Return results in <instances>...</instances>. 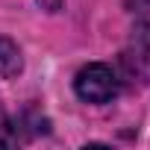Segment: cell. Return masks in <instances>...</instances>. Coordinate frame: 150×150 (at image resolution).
<instances>
[{
  "instance_id": "6da1fadb",
  "label": "cell",
  "mask_w": 150,
  "mask_h": 150,
  "mask_svg": "<svg viewBox=\"0 0 150 150\" xmlns=\"http://www.w3.org/2000/svg\"><path fill=\"white\" fill-rule=\"evenodd\" d=\"M74 88H77V94L86 100V103H109L118 97L121 91V80H118V74L103 65V62H91L86 65L80 74H77V80H74Z\"/></svg>"
},
{
  "instance_id": "7a4b0ae2",
  "label": "cell",
  "mask_w": 150,
  "mask_h": 150,
  "mask_svg": "<svg viewBox=\"0 0 150 150\" xmlns=\"http://www.w3.org/2000/svg\"><path fill=\"white\" fill-rule=\"evenodd\" d=\"M129 62L150 74V21H141L135 30H132V41H129Z\"/></svg>"
},
{
  "instance_id": "3957f363",
  "label": "cell",
  "mask_w": 150,
  "mask_h": 150,
  "mask_svg": "<svg viewBox=\"0 0 150 150\" xmlns=\"http://www.w3.org/2000/svg\"><path fill=\"white\" fill-rule=\"evenodd\" d=\"M21 68H24V59H21L18 44L12 38H6V35H0V77L12 80V77L21 74Z\"/></svg>"
},
{
  "instance_id": "277c9868",
  "label": "cell",
  "mask_w": 150,
  "mask_h": 150,
  "mask_svg": "<svg viewBox=\"0 0 150 150\" xmlns=\"http://www.w3.org/2000/svg\"><path fill=\"white\" fill-rule=\"evenodd\" d=\"M15 141H18V135H15V129H12V121H9L3 103H0V147H9V144H15Z\"/></svg>"
},
{
  "instance_id": "5b68a950",
  "label": "cell",
  "mask_w": 150,
  "mask_h": 150,
  "mask_svg": "<svg viewBox=\"0 0 150 150\" xmlns=\"http://www.w3.org/2000/svg\"><path fill=\"white\" fill-rule=\"evenodd\" d=\"M38 6H41L44 12H59V9H62V0H38Z\"/></svg>"
},
{
  "instance_id": "8992f818",
  "label": "cell",
  "mask_w": 150,
  "mask_h": 150,
  "mask_svg": "<svg viewBox=\"0 0 150 150\" xmlns=\"http://www.w3.org/2000/svg\"><path fill=\"white\" fill-rule=\"evenodd\" d=\"M138 3H141V6H150V0H138Z\"/></svg>"
}]
</instances>
